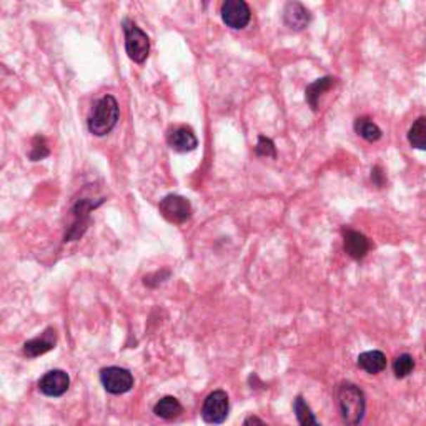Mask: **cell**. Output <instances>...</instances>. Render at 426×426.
<instances>
[{
    "mask_svg": "<svg viewBox=\"0 0 426 426\" xmlns=\"http://www.w3.org/2000/svg\"><path fill=\"white\" fill-rule=\"evenodd\" d=\"M283 22L288 29L303 30L310 24V12L300 2H288L283 8Z\"/></svg>",
    "mask_w": 426,
    "mask_h": 426,
    "instance_id": "8fae6325",
    "label": "cell"
},
{
    "mask_svg": "<svg viewBox=\"0 0 426 426\" xmlns=\"http://www.w3.org/2000/svg\"><path fill=\"white\" fill-rule=\"evenodd\" d=\"M158 208L162 215L174 224H183L192 217V203L182 195H167L160 200Z\"/></svg>",
    "mask_w": 426,
    "mask_h": 426,
    "instance_id": "52a82bcc",
    "label": "cell"
},
{
    "mask_svg": "<svg viewBox=\"0 0 426 426\" xmlns=\"http://www.w3.org/2000/svg\"><path fill=\"white\" fill-rule=\"evenodd\" d=\"M57 343V333L53 328H47L40 337L29 340L24 345V353L29 358H37L44 353L51 351L52 348H56Z\"/></svg>",
    "mask_w": 426,
    "mask_h": 426,
    "instance_id": "7c38bea8",
    "label": "cell"
},
{
    "mask_svg": "<svg viewBox=\"0 0 426 426\" xmlns=\"http://www.w3.org/2000/svg\"><path fill=\"white\" fill-rule=\"evenodd\" d=\"M255 152H257V155H260V157H271V158H275V157H276L275 143L271 142L270 138L264 137V135H262V137L258 138V143H257V147H255Z\"/></svg>",
    "mask_w": 426,
    "mask_h": 426,
    "instance_id": "7402d4cb",
    "label": "cell"
},
{
    "mask_svg": "<svg viewBox=\"0 0 426 426\" xmlns=\"http://www.w3.org/2000/svg\"><path fill=\"white\" fill-rule=\"evenodd\" d=\"M182 411H183V408L175 396H163L162 400H158L157 405L153 406V413H155L158 418H163V420L176 418V416L182 413Z\"/></svg>",
    "mask_w": 426,
    "mask_h": 426,
    "instance_id": "9a60e30c",
    "label": "cell"
},
{
    "mask_svg": "<svg viewBox=\"0 0 426 426\" xmlns=\"http://www.w3.org/2000/svg\"><path fill=\"white\" fill-rule=\"evenodd\" d=\"M293 411L300 426H321L320 421H316L314 411H311V408L308 406V403L303 396L295 398Z\"/></svg>",
    "mask_w": 426,
    "mask_h": 426,
    "instance_id": "2e32d148",
    "label": "cell"
},
{
    "mask_svg": "<svg viewBox=\"0 0 426 426\" xmlns=\"http://www.w3.org/2000/svg\"><path fill=\"white\" fill-rule=\"evenodd\" d=\"M49 153H51V150H49L47 140H45L42 135H37V137H34V140H32V150L29 153L30 160L32 162L44 160L45 157H49Z\"/></svg>",
    "mask_w": 426,
    "mask_h": 426,
    "instance_id": "44dd1931",
    "label": "cell"
},
{
    "mask_svg": "<svg viewBox=\"0 0 426 426\" xmlns=\"http://www.w3.org/2000/svg\"><path fill=\"white\" fill-rule=\"evenodd\" d=\"M70 387V376L63 370H52L39 380V389L45 396L58 398Z\"/></svg>",
    "mask_w": 426,
    "mask_h": 426,
    "instance_id": "9c48e42d",
    "label": "cell"
},
{
    "mask_svg": "<svg viewBox=\"0 0 426 426\" xmlns=\"http://www.w3.org/2000/svg\"><path fill=\"white\" fill-rule=\"evenodd\" d=\"M221 19L232 29H245L252 19L250 7L243 0H226L221 4Z\"/></svg>",
    "mask_w": 426,
    "mask_h": 426,
    "instance_id": "ba28073f",
    "label": "cell"
},
{
    "mask_svg": "<svg viewBox=\"0 0 426 426\" xmlns=\"http://www.w3.org/2000/svg\"><path fill=\"white\" fill-rule=\"evenodd\" d=\"M337 403L345 426H360L366 413V398L356 385L342 383L337 388Z\"/></svg>",
    "mask_w": 426,
    "mask_h": 426,
    "instance_id": "6da1fadb",
    "label": "cell"
},
{
    "mask_svg": "<svg viewBox=\"0 0 426 426\" xmlns=\"http://www.w3.org/2000/svg\"><path fill=\"white\" fill-rule=\"evenodd\" d=\"M124 34H125V51L127 56L132 58L134 62L143 63L147 60L148 52H150V40L147 34L140 29L137 24L132 20H124Z\"/></svg>",
    "mask_w": 426,
    "mask_h": 426,
    "instance_id": "3957f363",
    "label": "cell"
},
{
    "mask_svg": "<svg viewBox=\"0 0 426 426\" xmlns=\"http://www.w3.org/2000/svg\"><path fill=\"white\" fill-rule=\"evenodd\" d=\"M102 203L103 198H98V200L82 198V200L75 203V207L72 208V224L65 232V242H75L85 233L90 224V212L102 205Z\"/></svg>",
    "mask_w": 426,
    "mask_h": 426,
    "instance_id": "277c9868",
    "label": "cell"
},
{
    "mask_svg": "<svg viewBox=\"0 0 426 426\" xmlns=\"http://www.w3.org/2000/svg\"><path fill=\"white\" fill-rule=\"evenodd\" d=\"M333 77H323V79H318L316 82H314V84H310L306 87V101L308 103H310V107L314 108V110H316L318 108V103H316V101H318V97L321 93L325 92V90H328L332 85L335 84Z\"/></svg>",
    "mask_w": 426,
    "mask_h": 426,
    "instance_id": "ac0fdd59",
    "label": "cell"
},
{
    "mask_svg": "<svg viewBox=\"0 0 426 426\" xmlns=\"http://www.w3.org/2000/svg\"><path fill=\"white\" fill-rule=\"evenodd\" d=\"M371 179L375 180V183L378 185H383V179H382V170H380V167H375L373 170H371Z\"/></svg>",
    "mask_w": 426,
    "mask_h": 426,
    "instance_id": "cb8c5ba5",
    "label": "cell"
},
{
    "mask_svg": "<svg viewBox=\"0 0 426 426\" xmlns=\"http://www.w3.org/2000/svg\"><path fill=\"white\" fill-rule=\"evenodd\" d=\"M230 401L224 389H215L205 398L202 406V418L208 425H221L228 418Z\"/></svg>",
    "mask_w": 426,
    "mask_h": 426,
    "instance_id": "5b68a950",
    "label": "cell"
},
{
    "mask_svg": "<svg viewBox=\"0 0 426 426\" xmlns=\"http://www.w3.org/2000/svg\"><path fill=\"white\" fill-rule=\"evenodd\" d=\"M415 368V360L413 356L408 355V353H403L395 360V363H393V371H395L396 378H405L413 371Z\"/></svg>",
    "mask_w": 426,
    "mask_h": 426,
    "instance_id": "ffe728a7",
    "label": "cell"
},
{
    "mask_svg": "<svg viewBox=\"0 0 426 426\" xmlns=\"http://www.w3.org/2000/svg\"><path fill=\"white\" fill-rule=\"evenodd\" d=\"M355 130L366 142H376V140L382 138V130H380V127L373 124L370 119H366V117H361V119L355 120Z\"/></svg>",
    "mask_w": 426,
    "mask_h": 426,
    "instance_id": "d6986e66",
    "label": "cell"
},
{
    "mask_svg": "<svg viewBox=\"0 0 426 426\" xmlns=\"http://www.w3.org/2000/svg\"><path fill=\"white\" fill-rule=\"evenodd\" d=\"M408 142L418 150H426V117H420L408 130Z\"/></svg>",
    "mask_w": 426,
    "mask_h": 426,
    "instance_id": "e0dca14e",
    "label": "cell"
},
{
    "mask_svg": "<svg viewBox=\"0 0 426 426\" xmlns=\"http://www.w3.org/2000/svg\"><path fill=\"white\" fill-rule=\"evenodd\" d=\"M101 382L110 395H124L134 388V376L120 366H108L101 371Z\"/></svg>",
    "mask_w": 426,
    "mask_h": 426,
    "instance_id": "8992f818",
    "label": "cell"
},
{
    "mask_svg": "<svg viewBox=\"0 0 426 426\" xmlns=\"http://www.w3.org/2000/svg\"><path fill=\"white\" fill-rule=\"evenodd\" d=\"M356 363L361 370L366 371V373L376 375V373H382V371L387 368V356H385L383 351L378 350L365 351L358 356Z\"/></svg>",
    "mask_w": 426,
    "mask_h": 426,
    "instance_id": "5bb4252c",
    "label": "cell"
},
{
    "mask_svg": "<svg viewBox=\"0 0 426 426\" xmlns=\"http://www.w3.org/2000/svg\"><path fill=\"white\" fill-rule=\"evenodd\" d=\"M120 110L119 103H117L115 97L112 95H105L101 101L95 102L92 115L89 119V130L95 137H103V135L110 134L115 129L117 122H119Z\"/></svg>",
    "mask_w": 426,
    "mask_h": 426,
    "instance_id": "7a4b0ae2",
    "label": "cell"
},
{
    "mask_svg": "<svg viewBox=\"0 0 426 426\" xmlns=\"http://www.w3.org/2000/svg\"><path fill=\"white\" fill-rule=\"evenodd\" d=\"M243 426H269V425H266L262 418H258V416L250 415L247 420H245Z\"/></svg>",
    "mask_w": 426,
    "mask_h": 426,
    "instance_id": "603a6c76",
    "label": "cell"
},
{
    "mask_svg": "<svg viewBox=\"0 0 426 426\" xmlns=\"http://www.w3.org/2000/svg\"><path fill=\"white\" fill-rule=\"evenodd\" d=\"M169 145L174 148L175 152L185 153V152H192L198 147V140L195 137L193 130L190 127L185 125H179L175 129H172L169 132Z\"/></svg>",
    "mask_w": 426,
    "mask_h": 426,
    "instance_id": "30bf717a",
    "label": "cell"
},
{
    "mask_svg": "<svg viewBox=\"0 0 426 426\" xmlns=\"http://www.w3.org/2000/svg\"><path fill=\"white\" fill-rule=\"evenodd\" d=\"M370 250V242L363 233L355 232V230H347L345 232V252L355 260L363 258Z\"/></svg>",
    "mask_w": 426,
    "mask_h": 426,
    "instance_id": "4fadbf2b",
    "label": "cell"
}]
</instances>
